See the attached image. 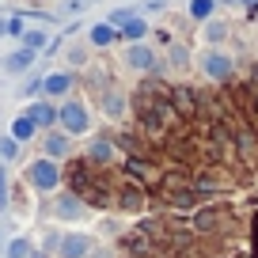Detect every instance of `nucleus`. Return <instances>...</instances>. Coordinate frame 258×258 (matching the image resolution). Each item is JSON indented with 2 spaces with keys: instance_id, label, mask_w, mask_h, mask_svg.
<instances>
[{
  "instance_id": "obj_1",
  "label": "nucleus",
  "mask_w": 258,
  "mask_h": 258,
  "mask_svg": "<svg viewBox=\"0 0 258 258\" xmlns=\"http://www.w3.org/2000/svg\"><path fill=\"white\" fill-rule=\"evenodd\" d=\"M27 182H31L34 190H53V186L61 182V175H57V163L49 160V156L34 160L31 167H27Z\"/></svg>"
},
{
  "instance_id": "obj_2",
  "label": "nucleus",
  "mask_w": 258,
  "mask_h": 258,
  "mask_svg": "<svg viewBox=\"0 0 258 258\" xmlns=\"http://www.w3.org/2000/svg\"><path fill=\"white\" fill-rule=\"evenodd\" d=\"M57 121L64 125V133H84V129H88V110H84L80 103H64L61 110H57Z\"/></svg>"
},
{
  "instance_id": "obj_3",
  "label": "nucleus",
  "mask_w": 258,
  "mask_h": 258,
  "mask_svg": "<svg viewBox=\"0 0 258 258\" xmlns=\"http://www.w3.org/2000/svg\"><path fill=\"white\" fill-rule=\"evenodd\" d=\"M57 254L61 258H88L91 254V235H84V232L64 235V239L57 243Z\"/></svg>"
},
{
  "instance_id": "obj_4",
  "label": "nucleus",
  "mask_w": 258,
  "mask_h": 258,
  "mask_svg": "<svg viewBox=\"0 0 258 258\" xmlns=\"http://www.w3.org/2000/svg\"><path fill=\"white\" fill-rule=\"evenodd\" d=\"M202 69H205V76H209V80H228V76H232V57L209 49V53H205V61H202Z\"/></svg>"
},
{
  "instance_id": "obj_5",
  "label": "nucleus",
  "mask_w": 258,
  "mask_h": 258,
  "mask_svg": "<svg viewBox=\"0 0 258 258\" xmlns=\"http://www.w3.org/2000/svg\"><path fill=\"white\" fill-rule=\"evenodd\" d=\"M125 64H129V69H137V73H145V69H152V64H156V53L137 42V46L125 49Z\"/></svg>"
},
{
  "instance_id": "obj_6",
  "label": "nucleus",
  "mask_w": 258,
  "mask_h": 258,
  "mask_svg": "<svg viewBox=\"0 0 258 258\" xmlns=\"http://www.w3.org/2000/svg\"><path fill=\"white\" fill-rule=\"evenodd\" d=\"M46 156L49 160H61V156H69V148H73V141H69V133H46Z\"/></svg>"
},
{
  "instance_id": "obj_7",
  "label": "nucleus",
  "mask_w": 258,
  "mask_h": 258,
  "mask_svg": "<svg viewBox=\"0 0 258 258\" xmlns=\"http://www.w3.org/2000/svg\"><path fill=\"white\" fill-rule=\"evenodd\" d=\"M69 88H73V76L69 73H49L46 80H42V91H46V95H64Z\"/></svg>"
},
{
  "instance_id": "obj_8",
  "label": "nucleus",
  "mask_w": 258,
  "mask_h": 258,
  "mask_svg": "<svg viewBox=\"0 0 258 258\" xmlns=\"http://www.w3.org/2000/svg\"><path fill=\"white\" fill-rule=\"evenodd\" d=\"M27 118L34 121V125H53L57 121V110L49 103H31V110H27Z\"/></svg>"
},
{
  "instance_id": "obj_9",
  "label": "nucleus",
  "mask_w": 258,
  "mask_h": 258,
  "mask_svg": "<svg viewBox=\"0 0 258 258\" xmlns=\"http://www.w3.org/2000/svg\"><path fill=\"white\" fill-rule=\"evenodd\" d=\"M57 217H61V220H80L84 205L76 202V198H57Z\"/></svg>"
},
{
  "instance_id": "obj_10",
  "label": "nucleus",
  "mask_w": 258,
  "mask_h": 258,
  "mask_svg": "<svg viewBox=\"0 0 258 258\" xmlns=\"http://www.w3.org/2000/svg\"><path fill=\"white\" fill-rule=\"evenodd\" d=\"M31 61H34V53H31V49H19V53L4 57V73H23V69H27Z\"/></svg>"
},
{
  "instance_id": "obj_11",
  "label": "nucleus",
  "mask_w": 258,
  "mask_h": 258,
  "mask_svg": "<svg viewBox=\"0 0 258 258\" xmlns=\"http://www.w3.org/2000/svg\"><path fill=\"white\" fill-rule=\"evenodd\" d=\"M34 129H38V125H34V121L23 114V118H16V125H12V141H31Z\"/></svg>"
},
{
  "instance_id": "obj_12",
  "label": "nucleus",
  "mask_w": 258,
  "mask_h": 258,
  "mask_svg": "<svg viewBox=\"0 0 258 258\" xmlns=\"http://www.w3.org/2000/svg\"><path fill=\"white\" fill-rule=\"evenodd\" d=\"M91 42H95V46H110V42H114V27L110 23L91 27Z\"/></svg>"
},
{
  "instance_id": "obj_13",
  "label": "nucleus",
  "mask_w": 258,
  "mask_h": 258,
  "mask_svg": "<svg viewBox=\"0 0 258 258\" xmlns=\"http://www.w3.org/2000/svg\"><path fill=\"white\" fill-rule=\"evenodd\" d=\"M88 156H91V160H99V163H106V160L114 156V148L106 145V141H91V145H88Z\"/></svg>"
},
{
  "instance_id": "obj_14",
  "label": "nucleus",
  "mask_w": 258,
  "mask_h": 258,
  "mask_svg": "<svg viewBox=\"0 0 258 258\" xmlns=\"http://www.w3.org/2000/svg\"><path fill=\"white\" fill-rule=\"evenodd\" d=\"M103 106H106V114H110V118H121V110H125V99H121V95H114V91H106Z\"/></svg>"
},
{
  "instance_id": "obj_15",
  "label": "nucleus",
  "mask_w": 258,
  "mask_h": 258,
  "mask_svg": "<svg viewBox=\"0 0 258 258\" xmlns=\"http://www.w3.org/2000/svg\"><path fill=\"white\" fill-rule=\"evenodd\" d=\"M145 31H148V27L141 23V19H129V23H121V34H125V38H133V42L145 38Z\"/></svg>"
},
{
  "instance_id": "obj_16",
  "label": "nucleus",
  "mask_w": 258,
  "mask_h": 258,
  "mask_svg": "<svg viewBox=\"0 0 258 258\" xmlns=\"http://www.w3.org/2000/svg\"><path fill=\"white\" fill-rule=\"evenodd\" d=\"M23 46L31 49V53H34V49H42V46H46V31H27L23 34Z\"/></svg>"
},
{
  "instance_id": "obj_17",
  "label": "nucleus",
  "mask_w": 258,
  "mask_h": 258,
  "mask_svg": "<svg viewBox=\"0 0 258 258\" xmlns=\"http://www.w3.org/2000/svg\"><path fill=\"white\" fill-rule=\"evenodd\" d=\"M8 258H31V243H27V239H12Z\"/></svg>"
},
{
  "instance_id": "obj_18",
  "label": "nucleus",
  "mask_w": 258,
  "mask_h": 258,
  "mask_svg": "<svg viewBox=\"0 0 258 258\" xmlns=\"http://www.w3.org/2000/svg\"><path fill=\"white\" fill-rule=\"evenodd\" d=\"M16 152H19V141H12V137L0 141V156H4V160H16Z\"/></svg>"
},
{
  "instance_id": "obj_19",
  "label": "nucleus",
  "mask_w": 258,
  "mask_h": 258,
  "mask_svg": "<svg viewBox=\"0 0 258 258\" xmlns=\"http://www.w3.org/2000/svg\"><path fill=\"white\" fill-rule=\"evenodd\" d=\"M224 34H228V27H224V23H209V27H205V38H209V42H220Z\"/></svg>"
},
{
  "instance_id": "obj_20",
  "label": "nucleus",
  "mask_w": 258,
  "mask_h": 258,
  "mask_svg": "<svg viewBox=\"0 0 258 258\" xmlns=\"http://www.w3.org/2000/svg\"><path fill=\"white\" fill-rule=\"evenodd\" d=\"M190 12H194L198 19H205V16L213 12V0H194V4H190Z\"/></svg>"
},
{
  "instance_id": "obj_21",
  "label": "nucleus",
  "mask_w": 258,
  "mask_h": 258,
  "mask_svg": "<svg viewBox=\"0 0 258 258\" xmlns=\"http://www.w3.org/2000/svg\"><path fill=\"white\" fill-rule=\"evenodd\" d=\"M69 61H73V64H88V49H84V46H73V49H69Z\"/></svg>"
},
{
  "instance_id": "obj_22",
  "label": "nucleus",
  "mask_w": 258,
  "mask_h": 258,
  "mask_svg": "<svg viewBox=\"0 0 258 258\" xmlns=\"http://www.w3.org/2000/svg\"><path fill=\"white\" fill-rule=\"evenodd\" d=\"M8 205V171H0V213Z\"/></svg>"
},
{
  "instance_id": "obj_23",
  "label": "nucleus",
  "mask_w": 258,
  "mask_h": 258,
  "mask_svg": "<svg viewBox=\"0 0 258 258\" xmlns=\"http://www.w3.org/2000/svg\"><path fill=\"white\" fill-rule=\"evenodd\" d=\"M171 61H175V64H186V49H182V46H171Z\"/></svg>"
},
{
  "instance_id": "obj_24",
  "label": "nucleus",
  "mask_w": 258,
  "mask_h": 258,
  "mask_svg": "<svg viewBox=\"0 0 258 258\" xmlns=\"http://www.w3.org/2000/svg\"><path fill=\"white\" fill-rule=\"evenodd\" d=\"M31 258H46V254H42V250H31Z\"/></svg>"
},
{
  "instance_id": "obj_25",
  "label": "nucleus",
  "mask_w": 258,
  "mask_h": 258,
  "mask_svg": "<svg viewBox=\"0 0 258 258\" xmlns=\"http://www.w3.org/2000/svg\"><path fill=\"white\" fill-rule=\"evenodd\" d=\"M4 31H8V23H4V19H0V34H4Z\"/></svg>"
}]
</instances>
